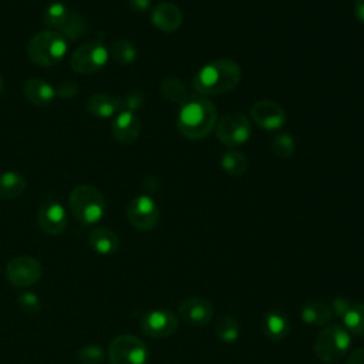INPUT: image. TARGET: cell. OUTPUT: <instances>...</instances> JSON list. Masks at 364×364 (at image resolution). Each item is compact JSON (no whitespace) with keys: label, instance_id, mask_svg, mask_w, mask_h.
Masks as SVG:
<instances>
[{"label":"cell","instance_id":"obj_1","mask_svg":"<svg viewBox=\"0 0 364 364\" xmlns=\"http://www.w3.org/2000/svg\"><path fill=\"white\" fill-rule=\"evenodd\" d=\"M216 121L218 111L210 100L189 95L179 109L176 127L185 138L196 141L205 138L213 129Z\"/></svg>","mask_w":364,"mask_h":364},{"label":"cell","instance_id":"obj_2","mask_svg":"<svg viewBox=\"0 0 364 364\" xmlns=\"http://www.w3.org/2000/svg\"><path fill=\"white\" fill-rule=\"evenodd\" d=\"M240 67L229 58L205 64L193 77L192 85L200 95H220L232 91L240 81Z\"/></svg>","mask_w":364,"mask_h":364},{"label":"cell","instance_id":"obj_3","mask_svg":"<svg viewBox=\"0 0 364 364\" xmlns=\"http://www.w3.org/2000/svg\"><path fill=\"white\" fill-rule=\"evenodd\" d=\"M68 206L73 216L82 225H95L105 215V198L91 185L75 186L68 198Z\"/></svg>","mask_w":364,"mask_h":364},{"label":"cell","instance_id":"obj_4","mask_svg":"<svg viewBox=\"0 0 364 364\" xmlns=\"http://www.w3.org/2000/svg\"><path fill=\"white\" fill-rule=\"evenodd\" d=\"M68 41L55 30L36 33L27 44L28 58L40 67H53L67 54Z\"/></svg>","mask_w":364,"mask_h":364},{"label":"cell","instance_id":"obj_5","mask_svg":"<svg viewBox=\"0 0 364 364\" xmlns=\"http://www.w3.org/2000/svg\"><path fill=\"white\" fill-rule=\"evenodd\" d=\"M351 344V334L338 324H331L321 330L314 341V354L324 363H336L341 360Z\"/></svg>","mask_w":364,"mask_h":364},{"label":"cell","instance_id":"obj_6","mask_svg":"<svg viewBox=\"0 0 364 364\" xmlns=\"http://www.w3.org/2000/svg\"><path fill=\"white\" fill-rule=\"evenodd\" d=\"M107 354L109 364H146L149 358L146 344L132 334H122L112 338Z\"/></svg>","mask_w":364,"mask_h":364},{"label":"cell","instance_id":"obj_7","mask_svg":"<svg viewBox=\"0 0 364 364\" xmlns=\"http://www.w3.org/2000/svg\"><path fill=\"white\" fill-rule=\"evenodd\" d=\"M109 57V51L100 40H91L80 46L70 55V65L74 71L88 75L100 71L105 67Z\"/></svg>","mask_w":364,"mask_h":364},{"label":"cell","instance_id":"obj_8","mask_svg":"<svg viewBox=\"0 0 364 364\" xmlns=\"http://www.w3.org/2000/svg\"><path fill=\"white\" fill-rule=\"evenodd\" d=\"M250 121L242 112L225 114L216 124V138L226 146L243 145L250 138Z\"/></svg>","mask_w":364,"mask_h":364},{"label":"cell","instance_id":"obj_9","mask_svg":"<svg viewBox=\"0 0 364 364\" xmlns=\"http://www.w3.org/2000/svg\"><path fill=\"white\" fill-rule=\"evenodd\" d=\"M43 267L31 256L13 257L6 266V277L16 287H30L41 279Z\"/></svg>","mask_w":364,"mask_h":364},{"label":"cell","instance_id":"obj_10","mask_svg":"<svg viewBox=\"0 0 364 364\" xmlns=\"http://www.w3.org/2000/svg\"><path fill=\"white\" fill-rule=\"evenodd\" d=\"M127 216L135 229L148 232L158 225L159 209L151 196L139 195L128 203Z\"/></svg>","mask_w":364,"mask_h":364},{"label":"cell","instance_id":"obj_11","mask_svg":"<svg viewBox=\"0 0 364 364\" xmlns=\"http://www.w3.org/2000/svg\"><path fill=\"white\" fill-rule=\"evenodd\" d=\"M179 321L176 316L168 309H155L146 311L141 320L139 327L142 333L152 338H165L176 333Z\"/></svg>","mask_w":364,"mask_h":364},{"label":"cell","instance_id":"obj_12","mask_svg":"<svg viewBox=\"0 0 364 364\" xmlns=\"http://www.w3.org/2000/svg\"><path fill=\"white\" fill-rule=\"evenodd\" d=\"M250 117L257 127L266 131L280 129L286 122V112L274 101L260 100L250 108Z\"/></svg>","mask_w":364,"mask_h":364},{"label":"cell","instance_id":"obj_13","mask_svg":"<svg viewBox=\"0 0 364 364\" xmlns=\"http://www.w3.org/2000/svg\"><path fill=\"white\" fill-rule=\"evenodd\" d=\"M37 220L41 230L53 236L63 233L68 225L65 208L57 200L43 202L37 212Z\"/></svg>","mask_w":364,"mask_h":364},{"label":"cell","instance_id":"obj_14","mask_svg":"<svg viewBox=\"0 0 364 364\" xmlns=\"http://www.w3.org/2000/svg\"><path fill=\"white\" fill-rule=\"evenodd\" d=\"M179 316L186 324L192 327H202L210 321L213 316V306L206 299L188 297L179 306Z\"/></svg>","mask_w":364,"mask_h":364},{"label":"cell","instance_id":"obj_15","mask_svg":"<svg viewBox=\"0 0 364 364\" xmlns=\"http://www.w3.org/2000/svg\"><path fill=\"white\" fill-rule=\"evenodd\" d=\"M111 134L121 144H132L141 134V122L135 114L119 111L111 122Z\"/></svg>","mask_w":364,"mask_h":364},{"label":"cell","instance_id":"obj_16","mask_svg":"<svg viewBox=\"0 0 364 364\" xmlns=\"http://www.w3.org/2000/svg\"><path fill=\"white\" fill-rule=\"evenodd\" d=\"M151 21L158 30L164 33H172L181 27L182 13L176 4L162 1L154 7L151 13Z\"/></svg>","mask_w":364,"mask_h":364},{"label":"cell","instance_id":"obj_17","mask_svg":"<svg viewBox=\"0 0 364 364\" xmlns=\"http://www.w3.org/2000/svg\"><path fill=\"white\" fill-rule=\"evenodd\" d=\"M23 92L26 98L37 107H46L51 104L57 95L55 88L48 81L41 78L27 80L23 85Z\"/></svg>","mask_w":364,"mask_h":364},{"label":"cell","instance_id":"obj_18","mask_svg":"<svg viewBox=\"0 0 364 364\" xmlns=\"http://www.w3.org/2000/svg\"><path fill=\"white\" fill-rule=\"evenodd\" d=\"M88 243L97 253L104 256L117 253L121 245L118 235L112 229L105 226L92 229L91 233L88 235Z\"/></svg>","mask_w":364,"mask_h":364},{"label":"cell","instance_id":"obj_19","mask_svg":"<svg viewBox=\"0 0 364 364\" xmlns=\"http://www.w3.org/2000/svg\"><path fill=\"white\" fill-rule=\"evenodd\" d=\"M262 330L272 341H280L290 333V323L280 310H269L262 318Z\"/></svg>","mask_w":364,"mask_h":364},{"label":"cell","instance_id":"obj_20","mask_svg":"<svg viewBox=\"0 0 364 364\" xmlns=\"http://www.w3.org/2000/svg\"><path fill=\"white\" fill-rule=\"evenodd\" d=\"M87 111L97 118H111L121 111L119 98L108 94H94L87 100Z\"/></svg>","mask_w":364,"mask_h":364},{"label":"cell","instance_id":"obj_21","mask_svg":"<svg viewBox=\"0 0 364 364\" xmlns=\"http://www.w3.org/2000/svg\"><path fill=\"white\" fill-rule=\"evenodd\" d=\"M300 317L306 324L321 327L331 321L333 311L327 304L321 301H310L301 307Z\"/></svg>","mask_w":364,"mask_h":364},{"label":"cell","instance_id":"obj_22","mask_svg":"<svg viewBox=\"0 0 364 364\" xmlns=\"http://www.w3.org/2000/svg\"><path fill=\"white\" fill-rule=\"evenodd\" d=\"M26 191V179L13 171L0 173V198L16 199Z\"/></svg>","mask_w":364,"mask_h":364},{"label":"cell","instance_id":"obj_23","mask_svg":"<svg viewBox=\"0 0 364 364\" xmlns=\"http://www.w3.org/2000/svg\"><path fill=\"white\" fill-rule=\"evenodd\" d=\"M88 26L87 21L84 20L82 16H80L78 13H73L70 11L68 17L65 18V21L63 23V26L57 30L67 41H75L81 37H84V34L87 33Z\"/></svg>","mask_w":364,"mask_h":364},{"label":"cell","instance_id":"obj_24","mask_svg":"<svg viewBox=\"0 0 364 364\" xmlns=\"http://www.w3.org/2000/svg\"><path fill=\"white\" fill-rule=\"evenodd\" d=\"M215 334L223 343H235L240 336V327L237 320L230 314L220 316L215 323Z\"/></svg>","mask_w":364,"mask_h":364},{"label":"cell","instance_id":"obj_25","mask_svg":"<svg viewBox=\"0 0 364 364\" xmlns=\"http://www.w3.org/2000/svg\"><path fill=\"white\" fill-rule=\"evenodd\" d=\"M343 327L354 336L364 334V303L351 304L343 314Z\"/></svg>","mask_w":364,"mask_h":364},{"label":"cell","instance_id":"obj_26","mask_svg":"<svg viewBox=\"0 0 364 364\" xmlns=\"http://www.w3.org/2000/svg\"><path fill=\"white\" fill-rule=\"evenodd\" d=\"M159 90H161V94L164 95V98H166L168 101H172V102H178L181 105L189 97L185 85L182 84V81H179L175 77H165L161 81Z\"/></svg>","mask_w":364,"mask_h":364},{"label":"cell","instance_id":"obj_27","mask_svg":"<svg viewBox=\"0 0 364 364\" xmlns=\"http://www.w3.org/2000/svg\"><path fill=\"white\" fill-rule=\"evenodd\" d=\"M220 166L230 176H239L247 169V158L236 149L226 151L220 158Z\"/></svg>","mask_w":364,"mask_h":364},{"label":"cell","instance_id":"obj_28","mask_svg":"<svg viewBox=\"0 0 364 364\" xmlns=\"http://www.w3.org/2000/svg\"><path fill=\"white\" fill-rule=\"evenodd\" d=\"M68 14H70V10L65 7V4L60 3V1H54V3H50L44 9L43 21L48 27V30L57 31L63 26V23L68 17Z\"/></svg>","mask_w":364,"mask_h":364},{"label":"cell","instance_id":"obj_29","mask_svg":"<svg viewBox=\"0 0 364 364\" xmlns=\"http://www.w3.org/2000/svg\"><path fill=\"white\" fill-rule=\"evenodd\" d=\"M111 55L121 65H129L135 61L138 51L135 46L124 38H118L111 44Z\"/></svg>","mask_w":364,"mask_h":364},{"label":"cell","instance_id":"obj_30","mask_svg":"<svg viewBox=\"0 0 364 364\" xmlns=\"http://www.w3.org/2000/svg\"><path fill=\"white\" fill-rule=\"evenodd\" d=\"M104 350L97 344H87L81 347L75 355L78 364H102Z\"/></svg>","mask_w":364,"mask_h":364},{"label":"cell","instance_id":"obj_31","mask_svg":"<svg viewBox=\"0 0 364 364\" xmlns=\"http://www.w3.org/2000/svg\"><path fill=\"white\" fill-rule=\"evenodd\" d=\"M294 148H296L294 139L289 134H279L272 142L273 154L279 158H283V159L290 158L294 152Z\"/></svg>","mask_w":364,"mask_h":364},{"label":"cell","instance_id":"obj_32","mask_svg":"<svg viewBox=\"0 0 364 364\" xmlns=\"http://www.w3.org/2000/svg\"><path fill=\"white\" fill-rule=\"evenodd\" d=\"M118 98H119L121 111H128L132 114L139 111L145 104V95L139 90H131L124 97H118Z\"/></svg>","mask_w":364,"mask_h":364},{"label":"cell","instance_id":"obj_33","mask_svg":"<svg viewBox=\"0 0 364 364\" xmlns=\"http://www.w3.org/2000/svg\"><path fill=\"white\" fill-rule=\"evenodd\" d=\"M17 303H18V307L27 314H36L41 309V300L33 291L20 293L17 297Z\"/></svg>","mask_w":364,"mask_h":364},{"label":"cell","instance_id":"obj_34","mask_svg":"<svg viewBox=\"0 0 364 364\" xmlns=\"http://www.w3.org/2000/svg\"><path fill=\"white\" fill-rule=\"evenodd\" d=\"M55 92L60 98L63 100H73L77 97V94L80 92V88L77 85V82L71 81V80H63L57 88H55Z\"/></svg>","mask_w":364,"mask_h":364},{"label":"cell","instance_id":"obj_35","mask_svg":"<svg viewBox=\"0 0 364 364\" xmlns=\"http://www.w3.org/2000/svg\"><path fill=\"white\" fill-rule=\"evenodd\" d=\"M353 303L350 301V300H347L346 297H341V296H338V297H336V299H333L331 300V307H333V314L336 313L338 317H343V314L348 310V307L351 306Z\"/></svg>","mask_w":364,"mask_h":364},{"label":"cell","instance_id":"obj_36","mask_svg":"<svg viewBox=\"0 0 364 364\" xmlns=\"http://www.w3.org/2000/svg\"><path fill=\"white\" fill-rule=\"evenodd\" d=\"M128 6L136 13H145L151 9V0H127Z\"/></svg>","mask_w":364,"mask_h":364},{"label":"cell","instance_id":"obj_37","mask_svg":"<svg viewBox=\"0 0 364 364\" xmlns=\"http://www.w3.org/2000/svg\"><path fill=\"white\" fill-rule=\"evenodd\" d=\"M346 364H364V347H360L347 355Z\"/></svg>","mask_w":364,"mask_h":364},{"label":"cell","instance_id":"obj_38","mask_svg":"<svg viewBox=\"0 0 364 364\" xmlns=\"http://www.w3.org/2000/svg\"><path fill=\"white\" fill-rule=\"evenodd\" d=\"M354 16L358 21L364 24V0H355L354 3Z\"/></svg>","mask_w":364,"mask_h":364},{"label":"cell","instance_id":"obj_39","mask_svg":"<svg viewBox=\"0 0 364 364\" xmlns=\"http://www.w3.org/2000/svg\"><path fill=\"white\" fill-rule=\"evenodd\" d=\"M3 90H4V81H3V77L0 75V95L3 94Z\"/></svg>","mask_w":364,"mask_h":364}]
</instances>
